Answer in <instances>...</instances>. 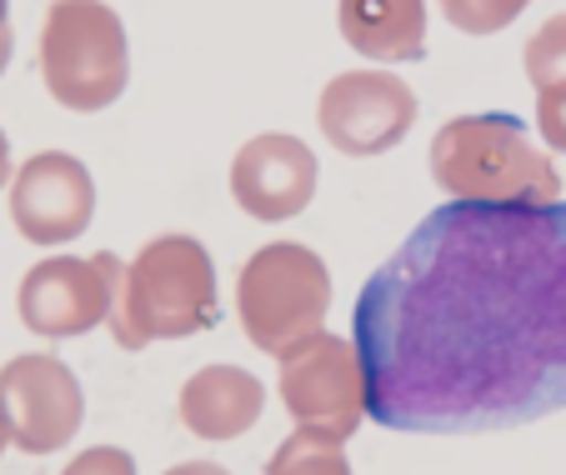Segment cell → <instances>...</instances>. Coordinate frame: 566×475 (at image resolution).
I'll return each instance as SVG.
<instances>
[{
	"label": "cell",
	"mask_w": 566,
	"mask_h": 475,
	"mask_svg": "<svg viewBox=\"0 0 566 475\" xmlns=\"http://www.w3.org/2000/svg\"><path fill=\"white\" fill-rule=\"evenodd\" d=\"M376 425L481 435L566 411V201L457 196L356 296Z\"/></svg>",
	"instance_id": "obj_1"
}]
</instances>
